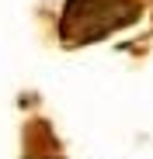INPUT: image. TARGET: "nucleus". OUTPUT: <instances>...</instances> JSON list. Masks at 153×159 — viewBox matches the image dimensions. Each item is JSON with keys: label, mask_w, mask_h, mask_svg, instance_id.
Masks as SVG:
<instances>
[{"label": "nucleus", "mask_w": 153, "mask_h": 159, "mask_svg": "<svg viewBox=\"0 0 153 159\" xmlns=\"http://www.w3.org/2000/svg\"><path fill=\"white\" fill-rule=\"evenodd\" d=\"M146 0H66L56 35L63 48H80L125 31L143 17Z\"/></svg>", "instance_id": "f257e3e1"}]
</instances>
